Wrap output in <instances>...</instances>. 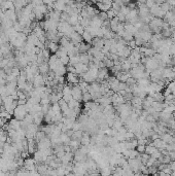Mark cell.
<instances>
[{
	"instance_id": "4316f807",
	"label": "cell",
	"mask_w": 175,
	"mask_h": 176,
	"mask_svg": "<svg viewBox=\"0 0 175 176\" xmlns=\"http://www.w3.org/2000/svg\"><path fill=\"white\" fill-rule=\"evenodd\" d=\"M155 4V0H146V1H145V5H146L148 8H150V7L153 6Z\"/></svg>"
},
{
	"instance_id": "5bb4252c",
	"label": "cell",
	"mask_w": 175,
	"mask_h": 176,
	"mask_svg": "<svg viewBox=\"0 0 175 176\" xmlns=\"http://www.w3.org/2000/svg\"><path fill=\"white\" fill-rule=\"evenodd\" d=\"M67 22L69 23L70 25H72V26L78 24L79 23V13H72V15H69V19H68Z\"/></svg>"
},
{
	"instance_id": "2e32d148",
	"label": "cell",
	"mask_w": 175,
	"mask_h": 176,
	"mask_svg": "<svg viewBox=\"0 0 175 176\" xmlns=\"http://www.w3.org/2000/svg\"><path fill=\"white\" fill-rule=\"evenodd\" d=\"M81 37H83V41L87 42V43H92V40H93V38H94V37L92 36V34L87 30H85V32L81 34Z\"/></svg>"
},
{
	"instance_id": "8fae6325",
	"label": "cell",
	"mask_w": 175,
	"mask_h": 176,
	"mask_svg": "<svg viewBox=\"0 0 175 176\" xmlns=\"http://www.w3.org/2000/svg\"><path fill=\"white\" fill-rule=\"evenodd\" d=\"M80 144L81 145H87L89 146L91 143V137H90V133L89 132H83V136L80 138Z\"/></svg>"
},
{
	"instance_id": "d4e9b609",
	"label": "cell",
	"mask_w": 175,
	"mask_h": 176,
	"mask_svg": "<svg viewBox=\"0 0 175 176\" xmlns=\"http://www.w3.org/2000/svg\"><path fill=\"white\" fill-rule=\"evenodd\" d=\"M98 15L101 18V20H102V21H106V20H109V19H108V17H107V13H106V11H99Z\"/></svg>"
},
{
	"instance_id": "277c9868",
	"label": "cell",
	"mask_w": 175,
	"mask_h": 176,
	"mask_svg": "<svg viewBox=\"0 0 175 176\" xmlns=\"http://www.w3.org/2000/svg\"><path fill=\"white\" fill-rule=\"evenodd\" d=\"M71 95H72L73 99L79 101V102L83 100V91H81V89L78 87V85L71 86Z\"/></svg>"
},
{
	"instance_id": "603a6c76",
	"label": "cell",
	"mask_w": 175,
	"mask_h": 176,
	"mask_svg": "<svg viewBox=\"0 0 175 176\" xmlns=\"http://www.w3.org/2000/svg\"><path fill=\"white\" fill-rule=\"evenodd\" d=\"M161 7H162V9L163 11H165L167 13V11H171V8H172L173 6H171L170 4H169L167 1H165V2H163L162 4H161Z\"/></svg>"
},
{
	"instance_id": "7402d4cb",
	"label": "cell",
	"mask_w": 175,
	"mask_h": 176,
	"mask_svg": "<svg viewBox=\"0 0 175 176\" xmlns=\"http://www.w3.org/2000/svg\"><path fill=\"white\" fill-rule=\"evenodd\" d=\"M139 156V152L137 151L136 148H131L130 149V154H129V159H135Z\"/></svg>"
},
{
	"instance_id": "cb8c5ba5",
	"label": "cell",
	"mask_w": 175,
	"mask_h": 176,
	"mask_svg": "<svg viewBox=\"0 0 175 176\" xmlns=\"http://www.w3.org/2000/svg\"><path fill=\"white\" fill-rule=\"evenodd\" d=\"M69 59H70L69 56H68V55H65V56L61 57V58H60V60H61L62 64H64V65L67 66L68 64H69Z\"/></svg>"
},
{
	"instance_id": "5b68a950",
	"label": "cell",
	"mask_w": 175,
	"mask_h": 176,
	"mask_svg": "<svg viewBox=\"0 0 175 176\" xmlns=\"http://www.w3.org/2000/svg\"><path fill=\"white\" fill-rule=\"evenodd\" d=\"M46 77H44L43 74L41 73H38L34 76L32 81V83L34 86V88H38V87H42V86H46Z\"/></svg>"
},
{
	"instance_id": "4fadbf2b",
	"label": "cell",
	"mask_w": 175,
	"mask_h": 176,
	"mask_svg": "<svg viewBox=\"0 0 175 176\" xmlns=\"http://www.w3.org/2000/svg\"><path fill=\"white\" fill-rule=\"evenodd\" d=\"M103 22H104V21H102V20H101V18L99 17L98 15H94V17H92V20H91V26L102 27Z\"/></svg>"
},
{
	"instance_id": "484cf974",
	"label": "cell",
	"mask_w": 175,
	"mask_h": 176,
	"mask_svg": "<svg viewBox=\"0 0 175 176\" xmlns=\"http://www.w3.org/2000/svg\"><path fill=\"white\" fill-rule=\"evenodd\" d=\"M145 144H138L137 146H136V149H137V151L139 152V154H142V152L145 151Z\"/></svg>"
},
{
	"instance_id": "d6986e66",
	"label": "cell",
	"mask_w": 175,
	"mask_h": 176,
	"mask_svg": "<svg viewBox=\"0 0 175 176\" xmlns=\"http://www.w3.org/2000/svg\"><path fill=\"white\" fill-rule=\"evenodd\" d=\"M69 64L70 65H73L74 66L75 64L79 63L80 60H79V55H75V56H72V57H69Z\"/></svg>"
},
{
	"instance_id": "30bf717a",
	"label": "cell",
	"mask_w": 175,
	"mask_h": 176,
	"mask_svg": "<svg viewBox=\"0 0 175 176\" xmlns=\"http://www.w3.org/2000/svg\"><path fill=\"white\" fill-rule=\"evenodd\" d=\"M61 163L64 164V165H67V164H70L73 160V154L71 151H66L65 154L62 156L61 159Z\"/></svg>"
},
{
	"instance_id": "ba28073f",
	"label": "cell",
	"mask_w": 175,
	"mask_h": 176,
	"mask_svg": "<svg viewBox=\"0 0 175 176\" xmlns=\"http://www.w3.org/2000/svg\"><path fill=\"white\" fill-rule=\"evenodd\" d=\"M111 3L110 1H107V0H104L102 2H96L97 7L100 11H107L108 9L111 8Z\"/></svg>"
},
{
	"instance_id": "7a4b0ae2",
	"label": "cell",
	"mask_w": 175,
	"mask_h": 176,
	"mask_svg": "<svg viewBox=\"0 0 175 176\" xmlns=\"http://www.w3.org/2000/svg\"><path fill=\"white\" fill-rule=\"evenodd\" d=\"M58 31L61 32L64 36L68 37L74 30H73L72 25H70L68 22H65V21H60L59 25H58Z\"/></svg>"
},
{
	"instance_id": "ffe728a7",
	"label": "cell",
	"mask_w": 175,
	"mask_h": 176,
	"mask_svg": "<svg viewBox=\"0 0 175 176\" xmlns=\"http://www.w3.org/2000/svg\"><path fill=\"white\" fill-rule=\"evenodd\" d=\"M73 30L75 31V32H77V33H79V34H83V32H85V27L83 26H81L80 24H76V25H74V26H73Z\"/></svg>"
},
{
	"instance_id": "9c48e42d",
	"label": "cell",
	"mask_w": 175,
	"mask_h": 176,
	"mask_svg": "<svg viewBox=\"0 0 175 176\" xmlns=\"http://www.w3.org/2000/svg\"><path fill=\"white\" fill-rule=\"evenodd\" d=\"M74 68H75V72H76L78 75H81V74H83L85 72L88 71V69H89V65H87V64H83V63H77L74 65Z\"/></svg>"
},
{
	"instance_id": "9a60e30c",
	"label": "cell",
	"mask_w": 175,
	"mask_h": 176,
	"mask_svg": "<svg viewBox=\"0 0 175 176\" xmlns=\"http://www.w3.org/2000/svg\"><path fill=\"white\" fill-rule=\"evenodd\" d=\"M38 69H39V73L41 74H48V72L50 71V66H48V62H43V63L38 65Z\"/></svg>"
},
{
	"instance_id": "ac0fdd59",
	"label": "cell",
	"mask_w": 175,
	"mask_h": 176,
	"mask_svg": "<svg viewBox=\"0 0 175 176\" xmlns=\"http://www.w3.org/2000/svg\"><path fill=\"white\" fill-rule=\"evenodd\" d=\"M80 141L79 140H77V139H71L70 140V142H69V146H70V148L71 149H73V150H76V149H78L79 147H80Z\"/></svg>"
},
{
	"instance_id": "6da1fadb",
	"label": "cell",
	"mask_w": 175,
	"mask_h": 176,
	"mask_svg": "<svg viewBox=\"0 0 175 176\" xmlns=\"http://www.w3.org/2000/svg\"><path fill=\"white\" fill-rule=\"evenodd\" d=\"M28 113H29V111H28V109H27L26 105L23 104V105H18V106L15 107V110H13V117L17 119V120L23 121Z\"/></svg>"
},
{
	"instance_id": "44dd1931",
	"label": "cell",
	"mask_w": 175,
	"mask_h": 176,
	"mask_svg": "<svg viewBox=\"0 0 175 176\" xmlns=\"http://www.w3.org/2000/svg\"><path fill=\"white\" fill-rule=\"evenodd\" d=\"M106 13H107V17H108V19H109V20H111L112 18H114V17H116V15H118V11H114V9L111 7V8H110V9H108V11H106Z\"/></svg>"
},
{
	"instance_id": "8992f818",
	"label": "cell",
	"mask_w": 175,
	"mask_h": 176,
	"mask_svg": "<svg viewBox=\"0 0 175 176\" xmlns=\"http://www.w3.org/2000/svg\"><path fill=\"white\" fill-rule=\"evenodd\" d=\"M24 168L26 170H28L29 172L33 171V170H36V162L33 158H26L24 160V164H23Z\"/></svg>"
},
{
	"instance_id": "3957f363",
	"label": "cell",
	"mask_w": 175,
	"mask_h": 176,
	"mask_svg": "<svg viewBox=\"0 0 175 176\" xmlns=\"http://www.w3.org/2000/svg\"><path fill=\"white\" fill-rule=\"evenodd\" d=\"M66 81H67L68 85H77L80 81V77L77 73H73V72H67L66 73Z\"/></svg>"
},
{
	"instance_id": "e0dca14e",
	"label": "cell",
	"mask_w": 175,
	"mask_h": 176,
	"mask_svg": "<svg viewBox=\"0 0 175 176\" xmlns=\"http://www.w3.org/2000/svg\"><path fill=\"white\" fill-rule=\"evenodd\" d=\"M60 140H61L62 144H69L70 140H71V137H70L67 133L62 132L61 135H60Z\"/></svg>"
},
{
	"instance_id": "52a82bcc",
	"label": "cell",
	"mask_w": 175,
	"mask_h": 176,
	"mask_svg": "<svg viewBox=\"0 0 175 176\" xmlns=\"http://www.w3.org/2000/svg\"><path fill=\"white\" fill-rule=\"evenodd\" d=\"M68 38L71 40V41L73 42V43L75 44V46H77V44H79L81 41H83V37H81V35L79 34V33L75 32V31H73L71 34L68 36Z\"/></svg>"
},
{
	"instance_id": "7c38bea8",
	"label": "cell",
	"mask_w": 175,
	"mask_h": 176,
	"mask_svg": "<svg viewBox=\"0 0 175 176\" xmlns=\"http://www.w3.org/2000/svg\"><path fill=\"white\" fill-rule=\"evenodd\" d=\"M4 15H6L10 21H13V22H17L18 21V15L15 9H7V11H4Z\"/></svg>"
}]
</instances>
